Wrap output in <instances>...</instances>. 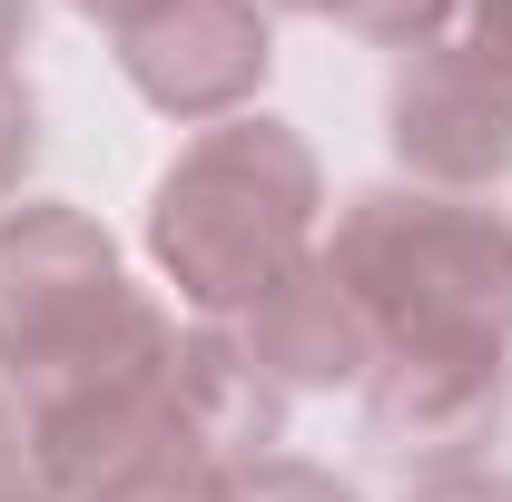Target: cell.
<instances>
[{
	"mask_svg": "<svg viewBox=\"0 0 512 502\" xmlns=\"http://www.w3.org/2000/svg\"><path fill=\"white\" fill-rule=\"evenodd\" d=\"M325 168L306 128L266 119H217L158 168L148 188V266L158 286H178L197 325H237V315L325 237Z\"/></svg>",
	"mask_w": 512,
	"mask_h": 502,
	"instance_id": "obj_1",
	"label": "cell"
},
{
	"mask_svg": "<svg viewBox=\"0 0 512 502\" xmlns=\"http://www.w3.org/2000/svg\"><path fill=\"white\" fill-rule=\"evenodd\" d=\"M335 276L375 315L384 355L404 345H512V217L483 197H444L414 178L355 188L335 207Z\"/></svg>",
	"mask_w": 512,
	"mask_h": 502,
	"instance_id": "obj_2",
	"label": "cell"
},
{
	"mask_svg": "<svg viewBox=\"0 0 512 502\" xmlns=\"http://www.w3.org/2000/svg\"><path fill=\"white\" fill-rule=\"evenodd\" d=\"M128 296H138V276L89 207H69V197L0 207V375L10 384L79 355L99 325H119Z\"/></svg>",
	"mask_w": 512,
	"mask_h": 502,
	"instance_id": "obj_3",
	"label": "cell"
},
{
	"mask_svg": "<svg viewBox=\"0 0 512 502\" xmlns=\"http://www.w3.org/2000/svg\"><path fill=\"white\" fill-rule=\"evenodd\" d=\"M119 79L178 128L247 119L266 69H276V20L256 0H148L109 30Z\"/></svg>",
	"mask_w": 512,
	"mask_h": 502,
	"instance_id": "obj_4",
	"label": "cell"
},
{
	"mask_svg": "<svg viewBox=\"0 0 512 502\" xmlns=\"http://www.w3.org/2000/svg\"><path fill=\"white\" fill-rule=\"evenodd\" d=\"M384 148L414 188L483 197L493 178H512V89L463 40L404 50L384 79Z\"/></svg>",
	"mask_w": 512,
	"mask_h": 502,
	"instance_id": "obj_5",
	"label": "cell"
},
{
	"mask_svg": "<svg viewBox=\"0 0 512 502\" xmlns=\"http://www.w3.org/2000/svg\"><path fill=\"white\" fill-rule=\"evenodd\" d=\"M512 424V345H404L365 375V434L404 473L493 463Z\"/></svg>",
	"mask_w": 512,
	"mask_h": 502,
	"instance_id": "obj_6",
	"label": "cell"
},
{
	"mask_svg": "<svg viewBox=\"0 0 512 502\" xmlns=\"http://www.w3.org/2000/svg\"><path fill=\"white\" fill-rule=\"evenodd\" d=\"M237 345H247L286 394H365V375L384 365L375 315L355 306V286L335 276V256H296L247 315H237Z\"/></svg>",
	"mask_w": 512,
	"mask_h": 502,
	"instance_id": "obj_7",
	"label": "cell"
},
{
	"mask_svg": "<svg viewBox=\"0 0 512 502\" xmlns=\"http://www.w3.org/2000/svg\"><path fill=\"white\" fill-rule=\"evenodd\" d=\"M168 404H178V443H197L207 463L247 473L266 453H286V384L237 345V325H197L178 335V375H168Z\"/></svg>",
	"mask_w": 512,
	"mask_h": 502,
	"instance_id": "obj_8",
	"label": "cell"
},
{
	"mask_svg": "<svg viewBox=\"0 0 512 502\" xmlns=\"http://www.w3.org/2000/svg\"><path fill=\"white\" fill-rule=\"evenodd\" d=\"M316 20H335L345 40H365V50H434L463 30V0H316Z\"/></svg>",
	"mask_w": 512,
	"mask_h": 502,
	"instance_id": "obj_9",
	"label": "cell"
},
{
	"mask_svg": "<svg viewBox=\"0 0 512 502\" xmlns=\"http://www.w3.org/2000/svg\"><path fill=\"white\" fill-rule=\"evenodd\" d=\"M89 502H237V473L207 463V453H188V443H158V453H138L128 473H109Z\"/></svg>",
	"mask_w": 512,
	"mask_h": 502,
	"instance_id": "obj_10",
	"label": "cell"
},
{
	"mask_svg": "<svg viewBox=\"0 0 512 502\" xmlns=\"http://www.w3.org/2000/svg\"><path fill=\"white\" fill-rule=\"evenodd\" d=\"M30 168H40V89L20 69H0V207H20Z\"/></svg>",
	"mask_w": 512,
	"mask_h": 502,
	"instance_id": "obj_11",
	"label": "cell"
},
{
	"mask_svg": "<svg viewBox=\"0 0 512 502\" xmlns=\"http://www.w3.org/2000/svg\"><path fill=\"white\" fill-rule=\"evenodd\" d=\"M237 502H365V493H355L345 473L306 463V453H266V463L237 473Z\"/></svg>",
	"mask_w": 512,
	"mask_h": 502,
	"instance_id": "obj_12",
	"label": "cell"
},
{
	"mask_svg": "<svg viewBox=\"0 0 512 502\" xmlns=\"http://www.w3.org/2000/svg\"><path fill=\"white\" fill-rule=\"evenodd\" d=\"M404 502H512L503 463H444V473H404Z\"/></svg>",
	"mask_w": 512,
	"mask_h": 502,
	"instance_id": "obj_13",
	"label": "cell"
},
{
	"mask_svg": "<svg viewBox=\"0 0 512 502\" xmlns=\"http://www.w3.org/2000/svg\"><path fill=\"white\" fill-rule=\"evenodd\" d=\"M0 502H50L40 493V463H30V424H20L10 375H0Z\"/></svg>",
	"mask_w": 512,
	"mask_h": 502,
	"instance_id": "obj_14",
	"label": "cell"
},
{
	"mask_svg": "<svg viewBox=\"0 0 512 502\" xmlns=\"http://www.w3.org/2000/svg\"><path fill=\"white\" fill-rule=\"evenodd\" d=\"M453 40L512 89V0H463V30H453Z\"/></svg>",
	"mask_w": 512,
	"mask_h": 502,
	"instance_id": "obj_15",
	"label": "cell"
},
{
	"mask_svg": "<svg viewBox=\"0 0 512 502\" xmlns=\"http://www.w3.org/2000/svg\"><path fill=\"white\" fill-rule=\"evenodd\" d=\"M30 30H40V0H0V69H20Z\"/></svg>",
	"mask_w": 512,
	"mask_h": 502,
	"instance_id": "obj_16",
	"label": "cell"
},
{
	"mask_svg": "<svg viewBox=\"0 0 512 502\" xmlns=\"http://www.w3.org/2000/svg\"><path fill=\"white\" fill-rule=\"evenodd\" d=\"M69 10H79V20H99V30H119L128 10H148V0H69Z\"/></svg>",
	"mask_w": 512,
	"mask_h": 502,
	"instance_id": "obj_17",
	"label": "cell"
},
{
	"mask_svg": "<svg viewBox=\"0 0 512 502\" xmlns=\"http://www.w3.org/2000/svg\"><path fill=\"white\" fill-rule=\"evenodd\" d=\"M256 10H266V20H276V10H296V20H316V0H256Z\"/></svg>",
	"mask_w": 512,
	"mask_h": 502,
	"instance_id": "obj_18",
	"label": "cell"
}]
</instances>
